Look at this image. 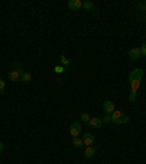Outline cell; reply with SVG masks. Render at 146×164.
<instances>
[{
	"label": "cell",
	"instance_id": "obj_1",
	"mask_svg": "<svg viewBox=\"0 0 146 164\" xmlns=\"http://www.w3.org/2000/svg\"><path fill=\"white\" fill-rule=\"evenodd\" d=\"M143 76H145V72H143V69L142 67H136V69H133L130 75H129V81H130V84H140L142 81H143Z\"/></svg>",
	"mask_w": 146,
	"mask_h": 164
},
{
	"label": "cell",
	"instance_id": "obj_2",
	"mask_svg": "<svg viewBox=\"0 0 146 164\" xmlns=\"http://www.w3.org/2000/svg\"><path fill=\"white\" fill-rule=\"evenodd\" d=\"M111 122L115 123V125H126V123H129V117H127V114H124L123 112L115 110V112L111 114Z\"/></svg>",
	"mask_w": 146,
	"mask_h": 164
},
{
	"label": "cell",
	"instance_id": "obj_3",
	"mask_svg": "<svg viewBox=\"0 0 146 164\" xmlns=\"http://www.w3.org/2000/svg\"><path fill=\"white\" fill-rule=\"evenodd\" d=\"M80 132H82V125L79 122H73L70 125V128H69V133L72 135L73 138H76V136H79Z\"/></svg>",
	"mask_w": 146,
	"mask_h": 164
},
{
	"label": "cell",
	"instance_id": "obj_4",
	"mask_svg": "<svg viewBox=\"0 0 146 164\" xmlns=\"http://www.w3.org/2000/svg\"><path fill=\"white\" fill-rule=\"evenodd\" d=\"M102 109H104L105 114H113L115 112V105H114V103L111 100H105L104 104H102Z\"/></svg>",
	"mask_w": 146,
	"mask_h": 164
},
{
	"label": "cell",
	"instance_id": "obj_5",
	"mask_svg": "<svg viewBox=\"0 0 146 164\" xmlns=\"http://www.w3.org/2000/svg\"><path fill=\"white\" fill-rule=\"evenodd\" d=\"M82 5H83V2L82 0H69V3H67V7L69 9H72L75 12H78L82 9Z\"/></svg>",
	"mask_w": 146,
	"mask_h": 164
},
{
	"label": "cell",
	"instance_id": "obj_6",
	"mask_svg": "<svg viewBox=\"0 0 146 164\" xmlns=\"http://www.w3.org/2000/svg\"><path fill=\"white\" fill-rule=\"evenodd\" d=\"M129 57L132 60H137L142 57V53H140V48L139 47H133L132 50L129 51Z\"/></svg>",
	"mask_w": 146,
	"mask_h": 164
},
{
	"label": "cell",
	"instance_id": "obj_7",
	"mask_svg": "<svg viewBox=\"0 0 146 164\" xmlns=\"http://www.w3.org/2000/svg\"><path fill=\"white\" fill-rule=\"evenodd\" d=\"M82 141H83V145H86V147H92L93 141H95V138H93L92 133H89V132H86L85 135H83V138H82Z\"/></svg>",
	"mask_w": 146,
	"mask_h": 164
},
{
	"label": "cell",
	"instance_id": "obj_8",
	"mask_svg": "<svg viewBox=\"0 0 146 164\" xmlns=\"http://www.w3.org/2000/svg\"><path fill=\"white\" fill-rule=\"evenodd\" d=\"M7 78L10 79L12 82H18V81H20V73H19V71H16V69L10 71V72L7 73Z\"/></svg>",
	"mask_w": 146,
	"mask_h": 164
},
{
	"label": "cell",
	"instance_id": "obj_9",
	"mask_svg": "<svg viewBox=\"0 0 146 164\" xmlns=\"http://www.w3.org/2000/svg\"><path fill=\"white\" fill-rule=\"evenodd\" d=\"M89 125L92 126L93 129H100L101 126H102V120H101V117H91Z\"/></svg>",
	"mask_w": 146,
	"mask_h": 164
},
{
	"label": "cell",
	"instance_id": "obj_10",
	"mask_svg": "<svg viewBox=\"0 0 146 164\" xmlns=\"http://www.w3.org/2000/svg\"><path fill=\"white\" fill-rule=\"evenodd\" d=\"M97 154V147H86V150H85V157L86 158H92L93 155Z\"/></svg>",
	"mask_w": 146,
	"mask_h": 164
},
{
	"label": "cell",
	"instance_id": "obj_11",
	"mask_svg": "<svg viewBox=\"0 0 146 164\" xmlns=\"http://www.w3.org/2000/svg\"><path fill=\"white\" fill-rule=\"evenodd\" d=\"M93 2H83V5H82V9H85V10H93Z\"/></svg>",
	"mask_w": 146,
	"mask_h": 164
},
{
	"label": "cell",
	"instance_id": "obj_12",
	"mask_svg": "<svg viewBox=\"0 0 146 164\" xmlns=\"http://www.w3.org/2000/svg\"><path fill=\"white\" fill-rule=\"evenodd\" d=\"M20 81H22V82H25V84L29 82V81H31V73H28L27 71H25V72L20 75Z\"/></svg>",
	"mask_w": 146,
	"mask_h": 164
},
{
	"label": "cell",
	"instance_id": "obj_13",
	"mask_svg": "<svg viewBox=\"0 0 146 164\" xmlns=\"http://www.w3.org/2000/svg\"><path fill=\"white\" fill-rule=\"evenodd\" d=\"M73 145H75V147H78V148H80V147H83V141L76 136V138H73Z\"/></svg>",
	"mask_w": 146,
	"mask_h": 164
},
{
	"label": "cell",
	"instance_id": "obj_14",
	"mask_svg": "<svg viewBox=\"0 0 146 164\" xmlns=\"http://www.w3.org/2000/svg\"><path fill=\"white\" fill-rule=\"evenodd\" d=\"M80 120H82V122H85V123H89L91 117H89V114H88V113H82V114H80Z\"/></svg>",
	"mask_w": 146,
	"mask_h": 164
},
{
	"label": "cell",
	"instance_id": "obj_15",
	"mask_svg": "<svg viewBox=\"0 0 146 164\" xmlns=\"http://www.w3.org/2000/svg\"><path fill=\"white\" fill-rule=\"evenodd\" d=\"M101 120H102V123H111V114H104Z\"/></svg>",
	"mask_w": 146,
	"mask_h": 164
},
{
	"label": "cell",
	"instance_id": "obj_16",
	"mask_svg": "<svg viewBox=\"0 0 146 164\" xmlns=\"http://www.w3.org/2000/svg\"><path fill=\"white\" fill-rule=\"evenodd\" d=\"M137 7H139L140 10H143V12H146V2H140L139 5H137Z\"/></svg>",
	"mask_w": 146,
	"mask_h": 164
},
{
	"label": "cell",
	"instance_id": "obj_17",
	"mask_svg": "<svg viewBox=\"0 0 146 164\" xmlns=\"http://www.w3.org/2000/svg\"><path fill=\"white\" fill-rule=\"evenodd\" d=\"M5 88H6V84H5V81H3V79H0V92H2V94L5 92Z\"/></svg>",
	"mask_w": 146,
	"mask_h": 164
},
{
	"label": "cell",
	"instance_id": "obj_18",
	"mask_svg": "<svg viewBox=\"0 0 146 164\" xmlns=\"http://www.w3.org/2000/svg\"><path fill=\"white\" fill-rule=\"evenodd\" d=\"M54 72H56V73L64 72V67H63V66H56V67H54Z\"/></svg>",
	"mask_w": 146,
	"mask_h": 164
},
{
	"label": "cell",
	"instance_id": "obj_19",
	"mask_svg": "<svg viewBox=\"0 0 146 164\" xmlns=\"http://www.w3.org/2000/svg\"><path fill=\"white\" fill-rule=\"evenodd\" d=\"M139 48H140V53H142L143 56H146V43H143V46L139 47Z\"/></svg>",
	"mask_w": 146,
	"mask_h": 164
},
{
	"label": "cell",
	"instance_id": "obj_20",
	"mask_svg": "<svg viewBox=\"0 0 146 164\" xmlns=\"http://www.w3.org/2000/svg\"><path fill=\"white\" fill-rule=\"evenodd\" d=\"M60 59H61V63H63V65H64V66H67V65H69V60H67L66 57H64V56H61Z\"/></svg>",
	"mask_w": 146,
	"mask_h": 164
},
{
	"label": "cell",
	"instance_id": "obj_21",
	"mask_svg": "<svg viewBox=\"0 0 146 164\" xmlns=\"http://www.w3.org/2000/svg\"><path fill=\"white\" fill-rule=\"evenodd\" d=\"M3 150H5V145H3V142H2V141H0V154H2V152H3Z\"/></svg>",
	"mask_w": 146,
	"mask_h": 164
}]
</instances>
